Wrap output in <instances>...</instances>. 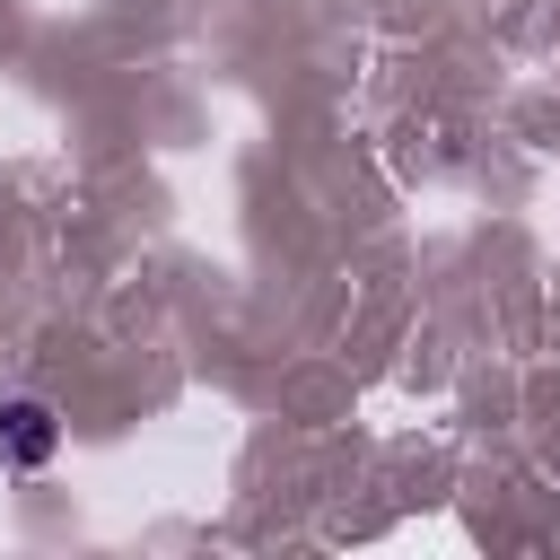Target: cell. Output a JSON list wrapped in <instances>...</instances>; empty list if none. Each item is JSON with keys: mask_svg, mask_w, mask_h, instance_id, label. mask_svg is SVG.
Masks as SVG:
<instances>
[{"mask_svg": "<svg viewBox=\"0 0 560 560\" xmlns=\"http://www.w3.org/2000/svg\"><path fill=\"white\" fill-rule=\"evenodd\" d=\"M52 455H61V420H52V402H35V394L0 402V464H9V472H44Z\"/></svg>", "mask_w": 560, "mask_h": 560, "instance_id": "6da1fadb", "label": "cell"}]
</instances>
